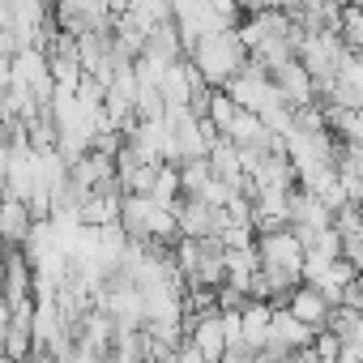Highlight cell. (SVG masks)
I'll return each instance as SVG.
<instances>
[{
	"label": "cell",
	"mask_w": 363,
	"mask_h": 363,
	"mask_svg": "<svg viewBox=\"0 0 363 363\" xmlns=\"http://www.w3.org/2000/svg\"><path fill=\"white\" fill-rule=\"evenodd\" d=\"M227 363H274L269 354H252V350H244V354H227Z\"/></svg>",
	"instance_id": "9a60e30c"
},
{
	"label": "cell",
	"mask_w": 363,
	"mask_h": 363,
	"mask_svg": "<svg viewBox=\"0 0 363 363\" xmlns=\"http://www.w3.org/2000/svg\"><path fill=\"white\" fill-rule=\"evenodd\" d=\"M274 312H278V303H269V299H248V308H244V346H248L252 354H261V350L269 346Z\"/></svg>",
	"instance_id": "30bf717a"
},
{
	"label": "cell",
	"mask_w": 363,
	"mask_h": 363,
	"mask_svg": "<svg viewBox=\"0 0 363 363\" xmlns=\"http://www.w3.org/2000/svg\"><path fill=\"white\" fill-rule=\"evenodd\" d=\"M299 363H333V359H320V354L308 346V350H299Z\"/></svg>",
	"instance_id": "2e32d148"
},
{
	"label": "cell",
	"mask_w": 363,
	"mask_h": 363,
	"mask_svg": "<svg viewBox=\"0 0 363 363\" xmlns=\"http://www.w3.org/2000/svg\"><path fill=\"white\" fill-rule=\"evenodd\" d=\"M346 5H359V9H363V0H346Z\"/></svg>",
	"instance_id": "e0dca14e"
},
{
	"label": "cell",
	"mask_w": 363,
	"mask_h": 363,
	"mask_svg": "<svg viewBox=\"0 0 363 363\" xmlns=\"http://www.w3.org/2000/svg\"><path fill=\"white\" fill-rule=\"evenodd\" d=\"M189 60L201 69V77L210 82V90H227V86H231V82L244 73V65L252 60V52L244 48V39H240V26H227V30H218V35H206L201 43H193Z\"/></svg>",
	"instance_id": "6da1fadb"
},
{
	"label": "cell",
	"mask_w": 363,
	"mask_h": 363,
	"mask_svg": "<svg viewBox=\"0 0 363 363\" xmlns=\"http://www.w3.org/2000/svg\"><path fill=\"white\" fill-rule=\"evenodd\" d=\"M69 175H73V184L86 189V193H99V189H107V184H120V179H116V158L103 154V150L82 154V158L69 167Z\"/></svg>",
	"instance_id": "ba28073f"
},
{
	"label": "cell",
	"mask_w": 363,
	"mask_h": 363,
	"mask_svg": "<svg viewBox=\"0 0 363 363\" xmlns=\"http://www.w3.org/2000/svg\"><path fill=\"white\" fill-rule=\"evenodd\" d=\"M124 137H128V145H133L145 162H175V137H171L167 116H162V120H141V116H137V124H133Z\"/></svg>",
	"instance_id": "277c9868"
},
{
	"label": "cell",
	"mask_w": 363,
	"mask_h": 363,
	"mask_svg": "<svg viewBox=\"0 0 363 363\" xmlns=\"http://www.w3.org/2000/svg\"><path fill=\"white\" fill-rule=\"evenodd\" d=\"M257 252H261V269H282V274H299V278H303L308 244L299 240L295 227H282V231L257 235Z\"/></svg>",
	"instance_id": "7a4b0ae2"
},
{
	"label": "cell",
	"mask_w": 363,
	"mask_h": 363,
	"mask_svg": "<svg viewBox=\"0 0 363 363\" xmlns=\"http://www.w3.org/2000/svg\"><path fill=\"white\" fill-rule=\"evenodd\" d=\"M337 30H342V39H346L354 52H363V9H359V5H346V9H342Z\"/></svg>",
	"instance_id": "4fadbf2b"
},
{
	"label": "cell",
	"mask_w": 363,
	"mask_h": 363,
	"mask_svg": "<svg viewBox=\"0 0 363 363\" xmlns=\"http://www.w3.org/2000/svg\"><path fill=\"white\" fill-rule=\"evenodd\" d=\"M179 179H184V197H206L218 171L210 158H189V162H179Z\"/></svg>",
	"instance_id": "7c38bea8"
},
{
	"label": "cell",
	"mask_w": 363,
	"mask_h": 363,
	"mask_svg": "<svg viewBox=\"0 0 363 363\" xmlns=\"http://www.w3.org/2000/svg\"><path fill=\"white\" fill-rule=\"evenodd\" d=\"M312 342H316V329L303 325L291 308H278V312H274V329H269V346H265L261 354H269V359L278 363V359H286V354H295V350H308Z\"/></svg>",
	"instance_id": "3957f363"
},
{
	"label": "cell",
	"mask_w": 363,
	"mask_h": 363,
	"mask_svg": "<svg viewBox=\"0 0 363 363\" xmlns=\"http://www.w3.org/2000/svg\"><path fill=\"white\" fill-rule=\"evenodd\" d=\"M333 210L316 197V193H308V189H295L291 193V227L299 231V240L303 244H312V235H320L325 227H333Z\"/></svg>",
	"instance_id": "5b68a950"
},
{
	"label": "cell",
	"mask_w": 363,
	"mask_h": 363,
	"mask_svg": "<svg viewBox=\"0 0 363 363\" xmlns=\"http://www.w3.org/2000/svg\"><path fill=\"white\" fill-rule=\"evenodd\" d=\"M286 308L303 320V325H312L316 333L329 325V312H333V303H329V295L320 291V286H312V282H299L295 286V295L286 299Z\"/></svg>",
	"instance_id": "9c48e42d"
},
{
	"label": "cell",
	"mask_w": 363,
	"mask_h": 363,
	"mask_svg": "<svg viewBox=\"0 0 363 363\" xmlns=\"http://www.w3.org/2000/svg\"><path fill=\"white\" fill-rule=\"evenodd\" d=\"M274 86L282 90V99L291 103V107H312V103H320L316 99V77L308 73V65L295 56V60H286L282 69H274Z\"/></svg>",
	"instance_id": "8992f818"
},
{
	"label": "cell",
	"mask_w": 363,
	"mask_h": 363,
	"mask_svg": "<svg viewBox=\"0 0 363 363\" xmlns=\"http://www.w3.org/2000/svg\"><path fill=\"white\" fill-rule=\"evenodd\" d=\"M30 227H35L30 206H26L22 197L5 193V240H9V248H22V240L30 235Z\"/></svg>",
	"instance_id": "8fae6325"
},
{
	"label": "cell",
	"mask_w": 363,
	"mask_h": 363,
	"mask_svg": "<svg viewBox=\"0 0 363 363\" xmlns=\"http://www.w3.org/2000/svg\"><path fill=\"white\" fill-rule=\"evenodd\" d=\"M189 337L201 346V354H206L210 363H227L231 346H227V325H223V312L193 316V320H189Z\"/></svg>",
	"instance_id": "52a82bcc"
},
{
	"label": "cell",
	"mask_w": 363,
	"mask_h": 363,
	"mask_svg": "<svg viewBox=\"0 0 363 363\" xmlns=\"http://www.w3.org/2000/svg\"><path fill=\"white\" fill-rule=\"evenodd\" d=\"M337 167H346V171H354V175H363V145H346V141H342V154H337Z\"/></svg>",
	"instance_id": "5bb4252c"
}]
</instances>
